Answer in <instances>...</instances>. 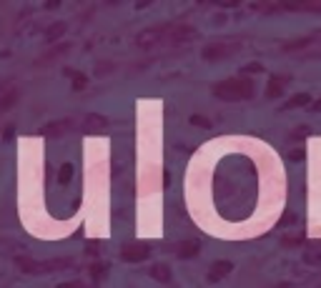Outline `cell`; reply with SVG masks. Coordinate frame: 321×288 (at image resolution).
Returning <instances> with one entry per match:
<instances>
[{
	"mask_svg": "<svg viewBox=\"0 0 321 288\" xmlns=\"http://www.w3.org/2000/svg\"><path fill=\"white\" fill-rule=\"evenodd\" d=\"M213 93H216V98H221V100L236 103V100L251 98V95L256 93V86H254V81H246V78H229V81L213 86Z\"/></svg>",
	"mask_w": 321,
	"mask_h": 288,
	"instance_id": "cell-1",
	"label": "cell"
},
{
	"mask_svg": "<svg viewBox=\"0 0 321 288\" xmlns=\"http://www.w3.org/2000/svg\"><path fill=\"white\" fill-rule=\"evenodd\" d=\"M241 45L238 43H213V45H206L204 48V58L206 60H221V58L236 53Z\"/></svg>",
	"mask_w": 321,
	"mask_h": 288,
	"instance_id": "cell-2",
	"label": "cell"
},
{
	"mask_svg": "<svg viewBox=\"0 0 321 288\" xmlns=\"http://www.w3.org/2000/svg\"><path fill=\"white\" fill-rule=\"evenodd\" d=\"M148 253H151V248H148L146 243H128L123 251H120V256L128 260V263H138V260H146L148 258Z\"/></svg>",
	"mask_w": 321,
	"mask_h": 288,
	"instance_id": "cell-3",
	"label": "cell"
},
{
	"mask_svg": "<svg viewBox=\"0 0 321 288\" xmlns=\"http://www.w3.org/2000/svg\"><path fill=\"white\" fill-rule=\"evenodd\" d=\"M234 271V263L231 260H213V266L208 268V281L211 283H218L224 276H229Z\"/></svg>",
	"mask_w": 321,
	"mask_h": 288,
	"instance_id": "cell-4",
	"label": "cell"
},
{
	"mask_svg": "<svg viewBox=\"0 0 321 288\" xmlns=\"http://www.w3.org/2000/svg\"><path fill=\"white\" fill-rule=\"evenodd\" d=\"M151 276H153L158 283H168V281H171V268H168L166 263H156V266H151Z\"/></svg>",
	"mask_w": 321,
	"mask_h": 288,
	"instance_id": "cell-5",
	"label": "cell"
},
{
	"mask_svg": "<svg viewBox=\"0 0 321 288\" xmlns=\"http://www.w3.org/2000/svg\"><path fill=\"white\" fill-rule=\"evenodd\" d=\"M76 128V123L73 120H60V123H53V125H45L43 128V133H48V136H60V133H65V130H73Z\"/></svg>",
	"mask_w": 321,
	"mask_h": 288,
	"instance_id": "cell-6",
	"label": "cell"
},
{
	"mask_svg": "<svg viewBox=\"0 0 321 288\" xmlns=\"http://www.w3.org/2000/svg\"><path fill=\"white\" fill-rule=\"evenodd\" d=\"M284 86H286V78L276 75V78H274V81L268 83V88H266V95H268V98H276V95H281Z\"/></svg>",
	"mask_w": 321,
	"mask_h": 288,
	"instance_id": "cell-7",
	"label": "cell"
},
{
	"mask_svg": "<svg viewBox=\"0 0 321 288\" xmlns=\"http://www.w3.org/2000/svg\"><path fill=\"white\" fill-rule=\"evenodd\" d=\"M86 125H88V130H103L106 125H108V120L103 118V115H88L86 118Z\"/></svg>",
	"mask_w": 321,
	"mask_h": 288,
	"instance_id": "cell-8",
	"label": "cell"
},
{
	"mask_svg": "<svg viewBox=\"0 0 321 288\" xmlns=\"http://www.w3.org/2000/svg\"><path fill=\"white\" fill-rule=\"evenodd\" d=\"M304 260L311 266H321V246H311L304 251Z\"/></svg>",
	"mask_w": 321,
	"mask_h": 288,
	"instance_id": "cell-9",
	"label": "cell"
},
{
	"mask_svg": "<svg viewBox=\"0 0 321 288\" xmlns=\"http://www.w3.org/2000/svg\"><path fill=\"white\" fill-rule=\"evenodd\" d=\"M65 28H68L65 23H56V25H51V28H48V40H51V43H56L60 35L65 33Z\"/></svg>",
	"mask_w": 321,
	"mask_h": 288,
	"instance_id": "cell-10",
	"label": "cell"
},
{
	"mask_svg": "<svg viewBox=\"0 0 321 288\" xmlns=\"http://www.w3.org/2000/svg\"><path fill=\"white\" fill-rule=\"evenodd\" d=\"M309 100H311V98H309L306 93H299V95H293V98L286 103V106H284V108H299V106H306Z\"/></svg>",
	"mask_w": 321,
	"mask_h": 288,
	"instance_id": "cell-11",
	"label": "cell"
},
{
	"mask_svg": "<svg viewBox=\"0 0 321 288\" xmlns=\"http://www.w3.org/2000/svg\"><path fill=\"white\" fill-rule=\"evenodd\" d=\"M196 251H199V243H196V241H186L178 253H181V256H191V253H196Z\"/></svg>",
	"mask_w": 321,
	"mask_h": 288,
	"instance_id": "cell-12",
	"label": "cell"
},
{
	"mask_svg": "<svg viewBox=\"0 0 321 288\" xmlns=\"http://www.w3.org/2000/svg\"><path fill=\"white\" fill-rule=\"evenodd\" d=\"M70 175H73V166H70V163H65V166H63V168H60V183H68V180H70Z\"/></svg>",
	"mask_w": 321,
	"mask_h": 288,
	"instance_id": "cell-13",
	"label": "cell"
},
{
	"mask_svg": "<svg viewBox=\"0 0 321 288\" xmlns=\"http://www.w3.org/2000/svg\"><path fill=\"white\" fill-rule=\"evenodd\" d=\"M191 120H193V123H196V125H201V128H211V123H208V120H206V118H201V115H193V118H191Z\"/></svg>",
	"mask_w": 321,
	"mask_h": 288,
	"instance_id": "cell-14",
	"label": "cell"
},
{
	"mask_svg": "<svg viewBox=\"0 0 321 288\" xmlns=\"http://www.w3.org/2000/svg\"><path fill=\"white\" fill-rule=\"evenodd\" d=\"M243 70H246V73H261V65H246Z\"/></svg>",
	"mask_w": 321,
	"mask_h": 288,
	"instance_id": "cell-15",
	"label": "cell"
},
{
	"mask_svg": "<svg viewBox=\"0 0 321 288\" xmlns=\"http://www.w3.org/2000/svg\"><path fill=\"white\" fill-rule=\"evenodd\" d=\"M106 70H113V65H98V68H95V73H98V75H101V73H106Z\"/></svg>",
	"mask_w": 321,
	"mask_h": 288,
	"instance_id": "cell-16",
	"label": "cell"
},
{
	"mask_svg": "<svg viewBox=\"0 0 321 288\" xmlns=\"http://www.w3.org/2000/svg\"><path fill=\"white\" fill-rule=\"evenodd\" d=\"M291 158H293V161H301V158H304V150H293Z\"/></svg>",
	"mask_w": 321,
	"mask_h": 288,
	"instance_id": "cell-17",
	"label": "cell"
},
{
	"mask_svg": "<svg viewBox=\"0 0 321 288\" xmlns=\"http://www.w3.org/2000/svg\"><path fill=\"white\" fill-rule=\"evenodd\" d=\"M311 111H314V113H321V100H316V103L311 106Z\"/></svg>",
	"mask_w": 321,
	"mask_h": 288,
	"instance_id": "cell-18",
	"label": "cell"
},
{
	"mask_svg": "<svg viewBox=\"0 0 321 288\" xmlns=\"http://www.w3.org/2000/svg\"><path fill=\"white\" fill-rule=\"evenodd\" d=\"M276 288H296V286H293V283H279Z\"/></svg>",
	"mask_w": 321,
	"mask_h": 288,
	"instance_id": "cell-19",
	"label": "cell"
},
{
	"mask_svg": "<svg viewBox=\"0 0 321 288\" xmlns=\"http://www.w3.org/2000/svg\"><path fill=\"white\" fill-rule=\"evenodd\" d=\"M58 288H76V283H60Z\"/></svg>",
	"mask_w": 321,
	"mask_h": 288,
	"instance_id": "cell-20",
	"label": "cell"
}]
</instances>
